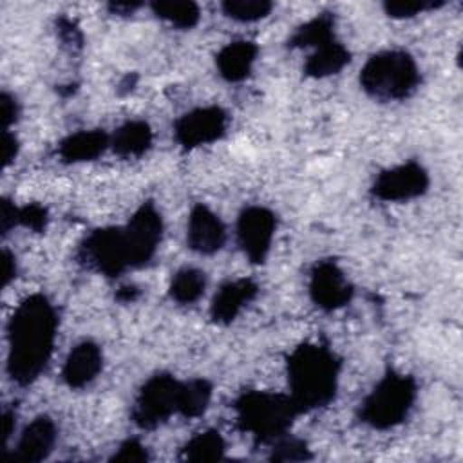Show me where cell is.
I'll return each instance as SVG.
<instances>
[{
	"instance_id": "obj_23",
	"label": "cell",
	"mask_w": 463,
	"mask_h": 463,
	"mask_svg": "<svg viewBox=\"0 0 463 463\" xmlns=\"http://www.w3.org/2000/svg\"><path fill=\"white\" fill-rule=\"evenodd\" d=\"M154 14L179 29H192L199 22V5L188 0H157L150 4Z\"/></svg>"
},
{
	"instance_id": "obj_10",
	"label": "cell",
	"mask_w": 463,
	"mask_h": 463,
	"mask_svg": "<svg viewBox=\"0 0 463 463\" xmlns=\"http://www.w3.org/2000/svg\"><path fill=\"white\" fill-rule=\"evenodd\" d=\"M427 170L416 161H407L403 165L380 172L371 186V192L380 201L398 203L420 197L427 192Z\"/></svg>"
},
{
	"instance_id": "obj_38",
	"label": "cell",
	"mask_w": 463,
	"mask_h": 463,
	"mask_svg": "<svg viewBox=\"0 0 463 463\" xmlns=\"http://www.w3.org/2000/svg\"><path fill=\"white\" fill-rule=\"evenodd\" d=\"M137 295H139V291L134 286H125L118 291V298L123 302H132L137 298Z\"/></svg>"
},
{
	"instance_id": "obj_27",
	"label": "cell",
	"mask_w": 463,
	"mask_h": 463,
	"mask_svg": "<svg viewBox=\"0 0 463 463\" xmlns=\"http://www.w3.org/2000/svg\"><path fill=\"white\" fill-rule=\"evenodd\" d=\"M311 452L306 445V441L293 438V436H280L271 443V456L273 461H304L309 459Z\"/></svg>"
},
{
	"instance_id": "obj_8",
	"label": "cell",
	"mask_w": 463,
	"mask_h": 463,
	"mask_svg": "<svg viewBox=\"0 0 463 463\" xmlns=\"http://www.w3.org/2000/svg\"><path fill=\"white\" fill-rule=\"evenodd\" d=\"M130 268L145 266L156 253L163 237V219L154 203H143L123 226Z\"/></svg>"
},
{
	"instance_id": "obj_6",
	"label": "cell",
	"mask_w": 463,
	"mask_h": 463,
	"mask_svg": "<svg viewBox=\"0 0 463 463\" xmlns=\"http://www.w3.org/2000/svg\"><path fill=\"white\" fill-rule=\"evenodd\" d=\"M181 383L168 373H159L150 376L139 389L134 407L132 421L145 430H152L174 414H179Z\"/></svg>"
},
{
	"instance_id": "obj_24",
	"label": "cell",
	"mask_w": 463,
	"mask_h": 463,
	"mask_svg": "<svg viewBox=\"0 0 463 463\" xmlns=\"http://www.w3.org/2000/svg\"><path fill=\"white\" fill-rule=\"evenodd\" d=\"M206 288V275L197 268L179 269L170 282V297L179 304H194L201 298Z\"/></svg>"
},
{
	"instance_id": "obj_32",
	"label": "cell",
	"mask_w": 463,
	"mask_h": 463,
	"mask_svg": "<svg viewBox=\"0 0 463 463\" xmlns=\"http://www.w3.org/2000/svg\"><path fill=\"white\" fill-rule=\"evenodd\" d=\"M18 156V139L9 130H4L2 136V163L4 168H7Z\"/></svg>"
},
{
	"instance_id": "obj_18",
	"label": "cell",
	"mask_w": 463,
	"mask_h": 463,
	"mask_svg": "<svg viewBox=\"0 0 463 463\" xmlns=\"http://www.w3.org/2000/svg\"><path fill=\"white\" fill-rule=\"evenodd\" d=\"M257 45L253 42L248 40H237V42H230L228 45H224L217 58V69L219 74L226 80V81H242L250 76L253 63L257 60Z\"/></svg>"
},
{
	"instance_id": "obj_25",
	"label": "cell",
	"mask_w": 463,
	"mask_h": 463,
	"mask_svg": "<svg viewBox=\"0 0 463 463\" xmlns=\"http://www.w3.org/2000/svg\"><path fill=\"white\" fill-rule=\"evenodd\" d=\"M212 400V383L204 378H194L181 383L179 414L184 418L201 416Z\"/></svg>"
},
{
	"instance_id": "obj_13",
	"label": "cell",
	"mask_w": 463,
	"mask_h": 463,
	"mask_svg": "<svg viewBox=\"0 0 463 463\" xmlns=\"http://www.w3.org/2000/svg\"><path fill=\"white\" fill-rule=\"evenodd\" d=\"M226 228L217 213L204 204H195L188 217L186 242L201 255H212L224 246Z\"/></svg>"
},
{
	"instance_id": "obj_33",
	"label": "cell",
	"mask_w": 463,
	"mask_h": 463,
	"mask_svg": "<svg viewBox=\"0 0 463 463\" xmlns=\"http://www.w3.org/2000/svg\"><path fill=\"white\" fill-rule=\"evenodd\" d=\"M58 33H60V36L65 43H72V45L81 43V33L78 31V27L69 18H60L58 20Z\"/></svg>"
},
{
	"instance_id": "obj_22",
	"label": "cell",
	"mask_w": 463,
	"mask_h": 463,
	"mask_svg": "<svg viewBox=\"0 0 463 463\" xmlns=\"http://www.w3.org/2000/svg\"><path fill=\"white\" fill-rule=\"evenodd\" d=\"M224 454V439L219 430L208 429L197 432L181 449V459L184 461H213L221 459Z\"/></svg>"
},
{
	"instance_id": "obj_34",
	"label": "cell",
	"mask_w": 463,
	"mask_h": 463,
	"mask_svg": "<svg viewBox=\"0 0 463 463\" xmlns=\"http://www.w3.org/2000/svg\"><path fill=\"white\" fill-rule=\"evenodd\" d=\"M16 212H18V206H14L9 199L2 201V213H0L2 233H7L11 228L16 226Z\"/></svg>"
},
{
	"instance_id": "obj_21",
	"label": "cell",
	"mask_w": 463,
	"mask_h": 463,
	"mask_svg": "<svg viewBox=\"0 0 463 463\" xmlns=\"http://www.w3.org/2000/svg\"><path fill=\"white\" fill-rule=\"evenodd\" d=\"M335 40V16L331 13L317 14L315 18L307 20L295 33L289 36V47H322Z\"/></svg>"
},
{
	"instance_id": "obj_31",
	"label": "cell",
	"mask_w": 463,
	"mask_h": 463,
	"mask_svg": "<svg viewBox=\"0 0 463 463\" xmlns=\"http://www.w3.org/2000/svg\"><path fill=\"white\" fill-rule=\"evenodd\" d=\"M18 118V103L9 92H2L0 96V119L4 125V130H9V127Z\"/></svg>"
},
{
	"instance_id": "obj_3",
	"label": "cell",
	"mask_w": 463,
	"mask_h": 463,
	"mask_svg": "<svg viewBox=\"0 0 463 463\" xmlns=\"http://www.w3.org/2000/svg\"><path fill=\"white\" fill-rule=\"evenodd\" d=\"M237 427L253 436L257 443H273L288 434L300 414L289 394L268 391H246L233 402Z\"/></svg>"
},
{
	"instance_id": "obj_30",
	"label": "cell",
	"mask_w": 463,
	"mask_h": 463,
	"mask_svg": "<svg viewBox=\"0 0 463 463\" xmlns=\"http://www.w3.org/2000/svg\"><path fill=\"white\" fill-rule=\"evenodd\" d=\"M148 452L137 439H127L119 445L118 452L112 456V461H146Z\"/></svg>"
},
{
	"instance_id": "obj_36",
	"label": "cell",
	"mask_w": 463,
	"mask_h": 463,
	"mask_svg": "<svg viewBox=\"0 0 463 463\" xmlns=\"http://www.w3.org/2000/svg\"><path fill=\"white\" fill-rule=\"evenodd\" d=\"M139 5H141V4H137V2H112V4H109V9H110L112 13H116V14H130V13H134Z\"/></svg>"
},
{
	"instance_id": "obj_20",
	"label": "cell",
	"mask_w": 463,
	"mask_h": 463,
	"mask_svg": "<svg viewBox=\"0 0 463 463\" xmlns=\"http://www.w3.org/2000/svg\"><path fill=\"white\" fill-rule=\"evenodd\" d=\"M351 60L349 51L336 40L317 47L304 63V72L311 78H326L338 74Z\"/></svg>"
},
{
	"instance_id": "obj_1",
	"label": "cell",
	"mask_w": 463,
	"mask_h": 463,
	"mask_svg": "<svg viewBox=\"0 0 463 463\" xmlns=\"http://www.w3.org/2000/svg\"><path fill=\"white\" fill-rule=\"evenodd\" d=\"M58 317L54 306L42 293L25 297L14 309L7 336V373L18 385L33 383L51 360Z\"/></svg>"
},
{
	"instance_id": "obj_29",
	"label": "cell",
	"mask_w": 463,
	"mask_h": 463,
	"mask_svg": "<svg viewBox=\"0 0 463 463\" xmlns=\"http://www.w3.org/2000/svg\"><path fill=\"white\" fill-rule=\"evenodd\" d=\"M47 221H49L47 208L38 203L25 204L16 212V226H24L33 232H43L47 226Z\"/></svg>"
},
{
	"instance_id": "obj_2",
	"label": "cell",
	"mask_w": 463,
	"mask_h": 463,
	"mask_svg": "<svg viewBox=\"0 0 463 463\" xmlns=\"http://www.w3.org/2000/svg\"><path fill=\"white\" fill-rule=\"evenodd\" d=\"M340 360L324 344L304 342L288 358L289 396L300 412L326 407L336 392Z\"/></svg>"
},
{
	"instance_id": "obj_11",
	"label": "cell",
	"mask_w": 463,
	"mask_h": 463,
	"mask_svg": "<svg viewBox=\"0 0 463 463\" xmlns=\"http://www.w3.org/2000/svg\"><path fill=\"white\" fill-rule=\"evenodd\" d=\"M228 127V116L221 107H199L183 114L174 125L175 141L190 150L221 139Z\"/></svg>"
},
{
	"instance_id": "obj_12",
	"label": "cell",
	"mask_w": 463,
	"mask_h": 463,
	"mask_svg": "<svg viewBox=\"0 0 463 463\" xmlns=\"http://www.w3.org/2000/svg\"><path fill=\"white\" fill-rule=\"evenodd\" d=\"M309 297L324 311L344 307L353 298V286L335 260H318L309 273Z\"/></svg>"
},
{
	"instance_id": "obj_35",
	"label": "cell",
	"mask_w": 463,
	"mask_h": 463,
	"mask_svg": "<svg viewBox=\"0 0 463 463\" xmlns=\"http://www.w3.org/2000/svg\"><path fill=\"white\" fill-rule=\"evenodd\" d=\"M14 277H16V259L7 250H4V253H2V280H4V286H7Z\"/></svg>"
},
{
	"instance_id": "obj_14",
	"label": "cell",
	"mask_w": 463,
	"mask_h": 463,
	"mask_svg": "<svg viewBox=\"0 0 463 463\" xmlns=\"http://www.w3.org/2000/svg\"><path fill=\"white\" fill-rule=\"evenodd\" d=\"M103 367V354L98 344L83 340L76 344L61 367V380L71 389H83L89 385Z\"/></svg>"
},
{
	"instance_id": "obj_28",
	"label": "cell",
	"mask_w": 463,
	"mask_h": 463,
	"mask_svg": "<svg viewBox=\"0 0 463 463\" xmlns=\"http://www.w3.org/2000/svg\"><path fill=\"white\" fill-rule=\"evenodd\" d=\"M443 4L445 0H387L383 11L392 18H411L423 11L438 9Z\"/></svg>"
},
{
	"instance_id": "obj_7",
	"label": "cell",
	"mask_w": 463,
	"mask_h": 463,
	"mask_svg": "<svg viewBox=\"0 0 463 463\" xmlns=\"http://www.w3.org/2000/svg\"><path fill=\"white\" fill-rule=\"evenodd\" d=\"M76 259L81 266L105 277H118L130 268L123 226L90 232L78 246Z\"/></svg>"
},
{
	"instance_id": "obj_4",
	"label": "cell",
	"mask_w": 463,
	"mask_h": 463,
	"mask_svg": "<svg viewBox=\"0 0 463 463\" xmlns=\"http://www.w3.org/2000/svg\"><path fill=\"white\" fill-rule=\"evenodd\" d=\"M360 85L367 96L378 101L405 99L420 85V69L405 51H382L362 67Z\"/></svg>"
},
{
	"instance_id": "obj_9",
	"label": "cell",
	"mask_w": 463,
	"mask_h": 463,
	"mask_svg": "<svg viewBox=\"0 0 463 463\" xmlns=\"http://www.w3.org/2000/svg\"><path fill=\"white\" fill-rule=\"evenodd\" d=\"M275 213L264 206H248L237 219V242L253 264H262L275 237Z\"/></svg>"
},
{
	"instance_id": "obj_16",
	"label": "cell",
	"mask_w": 463,
	"mask_h": 463,
	"mask_svg": "<svg viewBox=\"0 0 463 463\" xmlns=\"http://www.w3.org/2000/svg\"><path fill=\"white\" fill-rule=\"evenodd\" d=\"M259 293V286L251 279H237L224 282L213 295L210 317L215 324H230L237 318L244 306H248Z\"/></svg>"
},
{
	"instance_id": "obj_17",
	"label": "cell",
	"mask_w": 463,
	"mask_h": 463,
	"mask_svg": "<svg viewBox=\"0 0 463 463\" xmlns=\"http://www.w3.org/2000/svg\"><path fill=\"white\" fill-rule=\"evenodd\" d=\"M109 146L110 137L107 132L99 128L78 130L58 143V156L63 163H83L99 157Z\"/></svg>"
},
{
	"instance_id": "obj_19",
	"label": "cell",
	"mask_w": 463,
	"mask_h": 463,
	"mask_svg": "<svg viewBox=\"0 0 463 463\" xmlns=\"http://www.w3.org/2000/svg\"><path fill=\"white\" fill-rule=\"evenodd\" d=\"M152 145V130L146 121L132 119L116 128L110 136V146L119 157H139Z\"/></svg>"
},
{
	"instance_id": "obj_26",
	"label": "cell",
	"mask_w": 463,
	"mask_h": 463,
	"mask_svg": "<svg viewBox=\"0 0 463 463\" xmlns=\"http://www.w3.org/2000/svg\"><path fill=\"white\" fill-rule=\"evenodd\" d=\"M273 4L268 0H226L221 4L222 13L237 22H257L269 14Z\"/></svg>"
},
{
	"instance_id": "obj_15",
	"label": "cell",
	"mask_w": 463,
	"mask_h": 463,
	"mask_svg": "<svg viewBox=\"0 0 463 463\" xmlns=\"http://www.w3.org/2000/svg\"><path fill=\"white\" fill-rule=\"evenodd\" d=\"M56 423L47 416H36L20 434L11 458L14 461H42L56 443Z\"/></svg>"
},
{
	"instance_id": "obj_37",
	"label": "cell",
	"mask_w": 463,
	"mask_h": 463,
	"mask_svg": "<svg viewBox=\"0 0 463 463\" xmlns=\"http://www.w3.org/2000/svg\"><path fill=\"white\" fill-rule=\"evenodd\" d=\"M2 423H4V439L9 441L13 429H14V411L13 409H4Z\"/></svg>"
},
{
	"instance_id": "obj_5",
	"label": "cell",
	"mask_w": 463,
	"mask_h": 463,
	"mask_svg": "<svg viewBox=\"0 0 463 463\" xmlns=\"http://www.w3.org/2000/svg\"><path fill=\"white\" fill-rule=\"evenodd\" d=\"M416 400V382L409 374L389 371L360 405V420L378 430L400 425Z\"/></svg>"
}]
</instances>
